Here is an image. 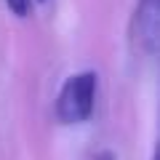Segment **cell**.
Segmentation results:
<instances>
[{"label": "cell", "instance_id": "1", "mask_svg": "<svg viewBox=\"0 0 160 160\" xmlns=\"http://www.w3.org/2000/svg\"><path fill=\"white\" fill-rule=\"evenodd\" d=\"M93 99H96V75L93 72H80L72 75L62 86L56 99V115L62 123L75 126L91 118L93 112Z\"/></svg>", "mask_w": 160, "mask_h": 160}, {"label": "cell", "instance_id": "2", "mask_svg": "<svg viewBox=\"0 0 160 160\" xmlns=\"http://www.w3.org/2000/svg\"><path fill=\"white\" fill-rule=\"evenodd\" d=\"M131 38L136 51L152 56L160 46V0H139L133 13Z\"/></svg>", "mask_w": 160, "mask_h": 160}, {"label": "cell", "instance_id": "3", "mask_svg": "<svg viewBox=\"0 0 160 160\" xmlns=\"http://www.w3.org/2000/svg\"><path fill=\"white\" fill-rule=\"evenodd\" d=\"M6 6L11 8V13H16V16H27L29 0H6Z\"/></svg>", "mask_w": 160, "mask_h": 160}]
</instances>
